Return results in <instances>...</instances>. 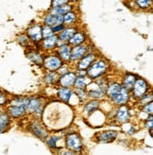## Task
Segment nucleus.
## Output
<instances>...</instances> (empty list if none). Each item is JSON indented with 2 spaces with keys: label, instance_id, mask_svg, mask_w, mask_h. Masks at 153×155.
I'll use <instances>...</instances> for the list:
<instances>
[{
  "label": "nucleus",
  "instance_id": "obj_41",
  "mask_svg": "<svg viewBox=\"0 0 153 155\" xmlns=\"http://www.w3.org/2000/svg\"><path fill=\"white\" fill-rule=\"evenodd\" d=\"M153 116H152V114H149V118H148V120L146 121V128L147 129H148L149 130V131H150V134L152 133V126H153Z\"/></svg>",
  "mask_w": 153,
  "mask_h": 155
},
{
  "label": "nucleus",
  "instance_id": "obj_21",
  "mask_svg": "<svg viewBox=\"0 0 153 155\" xmlns=\"http://www.w3.org/2000/svg\"><path fill=\"white\" fill-rule=\"evenodd\" d=\"M30 130L32 131L33 134L37 137H39L40 139H47V133L45 130L43 126L39 122L34 121L30 124Z\"/></svg>",
  "mask_w": 153,
  "mask_h": 155
},
{
  "label": "nucleus",
  "instance_id": "obj_23",
  "mask_svg": "<svg viewBox=\"0 0 153 155\" xmlns=\"http://www.w3.org/2000/svg\"><path fill=\"white\" fill-rule=\"evenodd\" d=\"M136 80H137V76L135 74L127 73L123 76V78H122V83L121 84L123 87H125L126 89L131 91V89L132 88Z\"/></svg>",
  "mask_w": 153,
  "mask_h": 155
},
{
  "label": "nucleus",
  "instance_id": "obj_40",
  "mask_svg": "<svg viewBox=\"0 0 153 155\" xmlns=\"http://www.w3.org/2000/svg\"><path fill=\"white\" fill-rule=\"evenodd\" d=\"M8 102H9V99H8L7 96L5 95V93L0 90V106H5L7 105Z\"/></svg>",
  "mask_w": 153,
  "mask_h": 155
},
{
  "label": "nucleus",
  "instance_id": "obj_16",
  "mask_svg": "<svg viewBox=\"0 0 153 155\" xmlns=\"http://www.w3.org/2000/svg\"><path fill=\"white\" fill-rule=\"evenodd\" d=\"M118 133L116 130H105L102 131L97 135V141L99 143H109L113 140H116V138L117 137Z\"/></svg>",
  "mask_w": 153,
  "mask_h": 155
},
{
  "label": "nucleus",
  "instance_id": "obj_4",
  "mask_svg": "<svg viewBox=\"0 0 153 155\" xmlns=\"http://www.w3.org/2000/svg\"><path fill=\"white\" fill-rule=\"evenodd\" d=\"M44 67L47 71H58L63 66V61L60 60L57 55H48L43 61Z\"/></svg>",
  "mask_w": 153,
  "mask_h": 155
},
{
  "label": "nucleus",
  "instance_id": "obj_38",
  "mask_svg": "<svg viewBox=\"0 0 153 155\" xmlns=\"http://www.w3.org/2000/svg\"><path fill=\"white\" fill-rule=\"evenodd\" d=\"M142 111L145 112L148 114H152V112H153V102L150 101L147 104H145L142 108Z\"/></svg>",
  "mask_w": 153,
  "mask_h": 155
},
{
  "label": "nucleus",
  "instance_id": "obj_7",
  "mask_svg": "<svg viewBox=\"0 0 153 155\" xmlns=\"http://www.w3.org/2000/svg\"><path fill=\"white\" fill-rule=\"evenodd\" d=\"M42 25L34 24L31 25L26 31V35L29 38V40L34 44H39L43 40L42 36Z\"/></svg>",
  "mask_w": 153,
  "mask_h": 155
},
{
  "label": "nucleus",
  "instance_id": "obj_11",
  "mask_svg": "<svg viewBox=\"0 0 153 155\" xmlns=\"http://www.w3.org/2000/svg\"><path fill=\"white\" fill-rule=\"evenodd\" d=\"M129 98H131V92H129V90L122 86L118 94L116 96H114L111 100L116 105L121 106V105H126L129 102Z\"/></svg>",
  "mask_w": 153,
  "mask_h": 155
},
{
  "label": "nucleus",
  "instance_id": "obj_29",
  "mask_svg": "<svg viewBox=\"0 0 153 155\" xmlns=\"http://www.w3.org/2000/svg\"><path fill=\"white\" fill-rule=\"evenodd\" d=\"M29 102V98L28 97H16L13 99H11V105H14V106H19V107H23L27 110L28 105Z\"/></svg>",
  "mask_w": 153,
  "mask_h": 155
},
{
  "label": "nucleus",
  "instance_id": "obj_42",
  "mask_svg": "<svg viewBox=\"0 0 153 155\" xmlns=\"http://www.w3.org/2000/svg\"><path fill=\"white\" fill-rule=\"evenodd\" d=\"M64 28H65V26L63 24H60V25H58L54 28H52V30H53V32H54V34H59L60 32L63 31Z\"/></svg>",
  "mask_w": 153,
  "mask_h": 155
},
{
  "label": "nucleus",
  "instance_id": "obj_36",
  "mask_svg": "<svg viewBox=\"0 0 153 155\" xmlns=\"http://www.w3.org/2000/svg\"><path fill=\"white\" fill-rule=\"evenodd\" d=\"M17 41L23 46H29V44H30V40H29V38L27 35H20V36H18Z\"/></svg>",
  "mask_w": 153,
  "mask_h": 155
},
{
  "label": "nucleus",
  "instance_id": "obj_15",
  "mask_svg": "<svg viewBox=\"0 0 153 155\" xmlns=\"http://www.w3.org/2000/svg\"><path fill=\"white\" fill-rule=\"evenodd\" d=\"M116 120L121 124H126L131 119V115H129V109L126 105H121L116 114Z\"/></svg>",
  "mask_w": 153,
  "mask_h": 155
},
{
  "label": "nucleus",
  "instance_id": "obj_1",
  "mask_svg": "<svg viewBox=\"0 0 153 155\" xmlns=\"http://www.w3.org/2000/svg\"><path fill=\"white\" fill-rule=\"evenodd\" d=\"M110 69V64L104 59H96L92 65L86 70V77L91 81H95L97 78L104 77Z\"/></svg>",
  "mask_w": 153,
  "mask_h": 155
},
{
  "label": "nucleus",
  "instance_id": "obj_43",
  "mask_svg": "<svg viewBox=\"0 0 153 155\" xmlns=\"http://www.w3.org/2000/svg\"><path fill=\"white\" fill-rule=\"evenodd\" d=\"M60 155H76V152L72 151V150H63L60 152Z\"/></svg>",
  "mask_w": 153,
  "mask_h": 155
},
{
  "label": "nucleus",
  "instance_id": "obj_12",
  "mask_svg": "<svg viewBox=\"0 0 153 155\" xmlns=\"http://www.w3.org/2000/svg\"><path fill=\"white\" fill-rule=\"evenodd\" d=\"M59 44H60L59 37L57 34H54L53 36H50L48 38L43 39L41 42V48L45 51H51L56 49Z\"/></svg>",
  "mask_w": 153,
  "mask_h": 155
},
{
  "label": "nucleus",
  "instance_id": "obj_30",
  "mask_svg": "<svg viewBox=\"0 0 153 155\" xmlns=\"http://www.w3.org/2000/svg\"><path fill=\"white\" fill-rule=\"evenodd\" d=\"M11 119L10 117V115L5 112H0V128H2L4 130H8V128L11 125Z\"/></svg>",
  "mask_w": 153,
  "mask_h": 155
},
{
  "label": "nucleus",
  "instance_id": "obj_8",
  "mask_svg": "<svg viewBox=\"0 0 153 155\" xmlns=\"http://www.w3.org/2000/svg\"><path fill=\"white\" fill-rule=\"evenodd\" d=\"M86 92L88 94V97L93 98V99H101L103 98L106 94H105V90L103 88H101L100 86L94 81V82H90L88 84V86L86 87Z\"/></svg>",
  "mask_w": 153,
  "mask_h": 155
},
{
  "label": "nucleus",
  "instance_id": "obj_35",
  "mask_svg": "<svg viewBox=\"0 0 153 155\" xmlns=\"http://www.w3.org/2000/svg\"><path fill=\"white\" fill-rule=\"evenodd\" d=\"M53 35H54V32H53L52 28L43 25V27H42V36H43V39L48 38V37L53 36Z\"/></svg>",
  "mask_w": 153,
  "mask_h": 155
},
{
  "label": "nucleus",
  "instance_id": "obj_9",
  "mask_svg": "<svg viewBox=\"0 0 153 155\" xmlns=\"http://www.w3.org/2000/svg\"><path fill=\"white\" fill-rule=\"evenodd\" d=\"M72 46L67 43H60L56 48L57 56L63 61H69L71 56Z\"/></svg>",
  "mask_w": 153,
  "mask_h": 155
},
{
  "label": "nucleus",
  "instance_id": "obj_28",
  "mask_svg": "<svg viewBox=\"0 0 153 155\" xmlns=\"http://www.w3.org/2000/svg\"><path fill=\"white\" fill-rule=\"evenodd\" d=\"M59 78H60V75L56 71H47V73L44 74V81L47 84L52 85V84L58 83Z\"/></svg>",
  "mask_w": 153,
  "mask_h": 155
},
{
  "label": "nucleus",
  "instance_id": "obj_14",
  "mask_svg": "<svg viewBox=\"0 0 153 155\" xmlns=\"http://www.w3.org/2000/svg\"><path fill=\"white\" fill-rule=\"evenodd\" d=\"M87 41H88V37H87L86 32L83 31V30H76L75 34L69 40V42H68V44L71 46H76V45L86 44Z\"/></svg>",
  "mask_w": 153,
  "mask_h": 155
},
{
  "label": "nucleus",
  "instance_id": "obj_17",
  "mask_svg": "<svg viewBox=\"0 0 153 155\" xmlns=\"http://www.w3.org/2000/svg\"><path fill=\"white\" fill-rule=\"evenodd\" d=\"M6 113L10 115L11 118H21L27 114V110L23 107L10 105L7 108Z\"/></svg>",
  "mask_w": 153,
  "mask_h": 155
},
{
  "label": "nucleus",
  "instance_id": "obj_13",
  "mask_svg": "<svg viewBox=\"0 0 153 155\" xmlns=\"http://www.w3.org/2000/svg\"><path fill=\"white\" fill-rule=\"evenodd\" d=\"M43 23H44V26H47V27H50V28H54V27H56L58 25L63 24V16H60V15L48 12L44 16Z\"/></svg>",
  "mask_w": 153,
  "mask_h": 155
},
{
  "label": "nucleus",
  "instance_id": "obj_3",
  "mask_svg": "<svg viewBox=\"0 0 153 155\" xmlns=\"http://www.w3.org/2000/svg\"><path fill=\"white\" fill-rule=\"evenodd\" d=\"M64 142L67 150H72L76 153L80 152L82 150L83 144H82L81 137L80 136V134L76 133H71L69 134H67L64 139Z\"/></svg>",
  "mask_w": 153,
  "mask_h": 155
},
{
  "label": "nucleus",
  "instance_id": "obj_33",
  "mask_svg": "<svg viewBox=\"0 0 153 155\" xmlns=\"http://www.w3.org/2000/svg\"><path fill=\"white\" fill-rule=\"evenodd\" d=\"M74 93H75V95L76 96V97L79 98L80 102H84L89 97L85 89H75Z\"/></svg>",
  "mask_w": 153,
  "mask_h": 155
},
{
  "label": "nucleus",
  "instance_id": "obj_18",
  "mask_svg": "<svg viewBox=\"0 0 153 155\" xmlns=\"http://www.w3.org/2000/svg\"><path fill=\"white\" fill-rule=\"evenodd\" d=\"M76 30H78V28L76 27H65L63 31L58 34L60 42L68 44V42H69V40L72 38V36L75 34Z\"/></svg>",
  "mask_w": 153,
  "mask_h": 155
},
{
  "label": "nucleus",
  "instance_id": "obj_24",
  "mask_svg": "<svg viewBox=\"0 0 153 155\" xmlns=\"http://www.w3.org/2000/svg\"><path fill=\"white\" fill-rule=\"evenodd\" d=\"M74 94V91L71 90V88H65V87H60L57 91L58 97L63 100L64 102H69L71 99V97Z\"/></svg>",
  "mask_w": 153,
  "mask_h": 155
},
{
  "label": "nucleus",
  "instance_id": "obj_34",
  "mask_svg": "<svg viewBox=\"0 0 153 155\" xmlns=\"http://www.w3.org/2000/svg\"><path fill=\"white\" fill-rule=\"evenodd\" d=\"M62 138H60L58 136H51V137H48L47 139V146L49 147L50 149H58V142Z\"/></svg>",
  "mask_w": 153,
  "mask_h": 155
},
{
  "label": "nucleus",
  "instance_id": "obj_39",
  "mask_svg": "<svg viewBox=\"0 0 153 155\" xmlns=\"http://www.w3.org/2000/svg\"><path fill=\"white\" fill-rule=\"evenodd\" d=\"M69 3V0H52L51 3V8H56V7H60L65 4Z\"/></svg>",
  "mask_w": 153,
  "mask_h": 155
},
{
  "label": "nucleus",
  "instance_id": "obj_20",
  "mask_svg": "<svg viewBox=\"0 0 153 155\" xmlns=\"http://www.w3.org/2000/svg\"><path fill=\"white\" fill-rule=\"evenodd\" d=\"M122 88V84L117 82V81H111L108 82V85H107V88L105 91V94L106 96L108 97L109 98H112L114 96H116L119 91Z\"/></svg>",
  "mask_w": 153,
  "mask_h": 155
},
{
  "label": "nucleus",
  "instance_id": "obj_2",
  "mask_svg": "<svg viewBox=\"0 0 153 155\" xmlns=\"http://www.w3.org/2000/svg\"><path fill=\"white\" fill-rule=\"evenodd\" d=\"M149 88V83L146 80H144L143 78H137V80L135 81L132 88L129 92L132 93L133 98L140 99L146 94H148Z\"/></svg>",
  "mask_w": 153,
  "mask_h": 155
},
{
  "label": "nucleus",
  "instance_id": "obj_31",
  "mask_svg": "<svg viewBox=\"0 0 153 155\" xmlns=\"http://www.w3.org/2000/svg\"><path fill=\"white\" fill-rule=\"evenodd\" d=\"M27 57L32 61V63L36 64H42L43 61H44V57L42 54L38 53L37 51H31L28 52L27 54Z\"/></svg>",
  "mask_w": 153,
  "mask_h": 155
},
{
  "label": "nucleus",
  "instance_id": "obj_25",
  "mask_svg": "<svg viewBox=\"0 0 153 155\" xmlns=\"http://www.w3.org/2000/svg\"><path fill=\"white\" fill-rule=\"evenodd\" d=\"M73 5L71 4H65V5H63V6H60V7H56V8H51V10L49 12L51 13H54V14H57V15H60V16H63L64 14L68 13L69 12L73 11Z\"/></svg>",
  "mask_w": 153,
  "mask_h": 155
},
{
  "label": "nucleus",
  "instance_id": "obj_19",
  "mask_svg": "<svg viewBox=\"0 0 153 155\" xmlns=\"http://www.w3.org/2000/svg\"><path fill=\"white\" fill-rule=\"evenodd\" d=\"M63 18V24L65 27H75L79 22V14L78 12L73 10L68 13L64 14Z\"/></svg>",
  "mask_w": 153,
  "mask_h": 155
},
{
  "label": "nucleus",
  "instance_id": "obj_37",
  "mask_svg": "<svg viewBox=\"0 0 153 155\" xmlns=\"http://www.w3.org/2000/svg\"><path fill=\"white\" fill-rule=\"evenodd\" d=\"M152 97H153L152 93L150 92L149 94L148 93V94H146L143 97H141V98L139 99V100H140V103H142V104H144V105H145V104H147V103L152 101Z\"/></svg>",
  "mask_w": 153,
  "mask_h": 155
},
{
  "label": "nucleus",
  "instance_id": "obj_5",
  "mask_svg": "<svg viewBox=\"0 0 153 155\" xmlns=\"http://www.w3.org/2000/svg\"><path fill=\"white\" fill-rule=\"evenodd\" d=\"M89 45L84 44V45H76L72 48L71 50V56H70V63H76L79 61L82 57H84L88 52H90Z\"/></svg>",
  "mask_w": 153,
  "mask_h": 155
},
{
  "label": "nucleus",
  "instance_id": "obj_22",
  "mask_svg": "<svg viewBox=\"0 0 153 155\" xmlns=\"http://www.w3.org/2000/svg\"><path fill=\"white\" fill-rule=\"evenodd\" d=\"M30 112V113H35V114H41V113L43 112V107H42V102L39 98L37 97H31L29 98V102L27 108V112Z\"/></svg>",
  "mask_w": 153,
  "mask_h": 155
},
{
  "label": "nucleus",
  "instance_id": "obj_45",
  "mask_svg": "<svg viewBox=\"0 0 153 155\" xmlns=\"http://www.w3.org/2000/svg\"><path fill=\"white\" fill-rule=\"evenodd\" d=\"M69 2H72V3H76V2H79V0H69Z\"/></svg>",
  "mask_w": 153,
  "mask_h": 155
},
{
  "label": "nucleus",
  "instance_id": "obj_32",
  "mask_svg": "<svg viewBox=\"0 0 153 155\" xmlns=\"http://www.w3.org/2000/svg\"><path fill=\"white\" fill-rule=\"evenodd\" d=\"M134 2L140 10H148L152 5V0H134Z\"/></svg>",
  "mask_w": 153,
  "mask_h": 155
},
{
  "label": "nucleus",
  "instance_id": "obj_27",
  "mask_svg": "<svg viewBox=\"0 0 153 155\" xmlns=\"http://www.w3.org/2000/svg\"><path fill=\"white\" fill-rule=\"evenodd\" d=\"M99 101L97 99H92L91 101L87 102L85 104V106H84V114H85L87 116H90L92 114H93L94 112H96L98 108H99Z\"/></svg>",
  "mask_w": 153,
  "mask_h": 155
},
{
  "label": "nucleus",
  "instance_id": "obj_10",
  "mask_svg": "<svg viewBox=\"0 0 153 155\" xmlns=\"http://www.w3.org/2000/svg\"><path fill=\"white\" fill-rule=\"evenodd\" d=\"M76 79V72H67L63 75H60L59 78L58 83L60 84V87H65V88H71L75 83Z\"/></svg>",
  "mask_w": 153,
  "mask_h": 155
},
{
  "label": "nucleus",
  "instance_id": "obj_44",
  "mask_svg": "<svg viewBox=\"0 0 153 155\" xmlns=\"http://www.w3.org/2000/svg\"><path fill=\"white\" fill-rule=\"evenodd\" d=\"M6 131V130H4V129H2V128H0V134H3V133H5Z\"/></svg>",
  "mask_w": 153,
  "mask_h": 155
},
{
  "label": "nucleus",
  "instance_id": "obj_26",
  "mask_svg": "<svg viewBox=\"0 0 153 155\" xmlns=\"http://www.w3.org/2000/svg\"><path fill=\"white\" fill-rule=\"evenodd\" d=\"M91 81H92L88 79L86 76H76V79L75 81L73 87L75 89H86V87Z\"/></svg>",
  "mask_w": 153,
  "mask_h": 155
},
{
  "label": "nucleus",
  "instance_id": "obj_46",
  "mask_svg": "<svg viewBox=\"0 0 153 155\" xmlns=\"http://www.w3.org/2000/svg\"><path fill=\"white\" fill-rule=\"evenodd\" d=\"M1 111H2V110H1V108H0V112H1Z\"/></svg>",
  "mask_w": 153,
  "mask_h": 155
},
{
  "label": "nucleus",
  "instance_id": "obj_6",
  "mask_svg": "<svg viewBox=\"0 0 153 155\" xmlns=\"http://www.w3.org/2000/svg\"><path fill=\"white\" fill-rule=\"evenodd\" d=\"M97 59V55L95 51H90L84 57H82L79 61H76V70L86 71L92 65V64Z\"/></svg>",
  "mask_w": 153,
  "mask_h": 155
}]
</instances>
